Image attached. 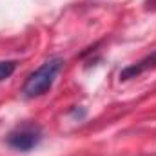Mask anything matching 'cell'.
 <instances>
[{
  "instance_id": "cell-1",
  "label": "cell",
  "mask_w": 156,
  "mask_h": 156,
  "mask_svg": "<svg viewBox=\"0 0 156 156\" xmlns=\"http://www.w3.org/2000/svg\"><path fill=\"white\" fill-rule=\"evenodd\" d=\"M60 67H62L60 58H51V60L44 62L37 71H33L27 76L26 83H24V89H22L24 94L27 98H35V96H40V94L47 93L51 89L56 75H58Z\"/></svg>"
},
{
  "instance_id": "cell-2",
  "label": "cell",
  "mask_w": 156,
  "mask_h": 156,
  "mask_svg": "<svg viewBox=\"0 0 156 156\" xmlns=\"http://www.w3.org/2000/svg\"><path fill=\"white\" fill-rule=\"evenodd\" d=\"M42 140V133H40L38 127L35 125H22L18 129H15L13 133H9L7 136V145L16 149V151H22V153H27L31 149H35Z\"/></svg>"
},
{
  "instance_id": "cell-3",
  "label": "cell",
  "mask_w": 156,
  "mask_h": 156,
  "mask_svg": "<svg viewBox=\"0 0 156 156\" xmlns=\"http://www.w3.org/2000/svg\"><path fill=\"white\" fill-rule=\"evenodd\" d=\"M153 67H156V51L154 53H151L149 56H145L144 60H140L138 64H133V66L125 67V69L120 73V78H122V80H131V78L140 76L144 71L153 69Z\"/></svg>"
},
{
  "instance_id": "cell-4",
  "label": "cell",
  "mask_w": 156,
  "mask_h": 156,
  "mask_svg": "<svg viewBox=\"0 0 156 156\" xmlns=\"http://www.w3.org/2000/svg\"><path fill=\"white\" fill-rule=\"evenodd\" d=\"M15 67H16V66H15V62H11V60H7V62H0V82L11 76L13 71H15Z\"/></svg>"
}]
</instances>
